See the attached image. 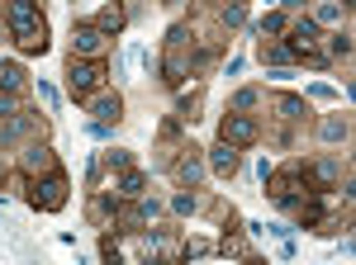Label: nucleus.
Returning a JSON list of instances; mask_svg holds the SVG:
<instances>
[{
  "mask_svg": "<svg viewBox=\"0 0 356 265\" xmlns=\"http://www.w3.org/2000/svg\"><path fill=\"white\" fill-rule=\"evenodd\" d=\"M204 166H209L214 176H223V180H228V176H238V166H243V157H238V147H228V142H219V147L209 152V161H204Z\"/></svg>",
  "mask_w": 356,
  "mask_h": 265,
  "instance_id": "13",
  "label": "nucleus"
},
{
  "mask_svg": "<svg viewBox=\"0 0 356 265\" xmlns=\"http://www.w3.org/2000/svg\"><path fill=\"white\" fill-rule=\"evenodd\" d=\"M166 5H181V0H166Z\"/></svg>",
  "mask_w": 356,
  "mask_h": 265,
  "instance_id": "36",
  "label": "nucleus"
},
{
  "mask_svg": "<svg viewBox=\"0 0 356 265\" xmlns=\"http://www.w3.org/2000/svg\"><path fill=\"white\" fill-rule=\"evenodd\" d=\"M285 28H290V19H285V15H280V10H266V15H261V19H257V24H252V33H261V38H266V33H271V38H280V33H285Z\"/></svg>",
  "mask_w": 356,
  "mask_h": 265,
  "instance_id": "19",
  "label": "nucleus"
},
{
  "mask_svg": "<svg viewBox=\"0 0 356 265\" xmlns=\"http://www.w3.org/2000/svg\"><path fill=\"white\" fill-rule=\"evenodd\" d=\"M62 204H67V176H62V171H43V176L29 185V209L57 213Z\"/></svg>",
  "mask_w": 356,
  "mask_h": 265,
  "instance_id": "2",
  "label": "nucleus"
},
{
  "mask_svg": "<svg viewBox=\"0 0 356 265\" xmlns=\"http://www.w3.org/2000/svg\"><path fill=\"white\" fill-rule=\"evenodd\" d=\"M105 53V33L95 24H72V57H100Z\"/></svg>",
  "mask_w": 356,
  "mask_h": 265,
  "instance_id": "7",
  "label": "nucleus"
},
{
  "mask_svg": "<svg viewBox=\"0 0 356 265\" xmlns=\"http://www.w3.org/2000/svg\"><path fill=\"white\" fill-rule=\"evenodd\" d=\"M19 166H24V176H43V171H57V157L48 142H29L19 152Z\"/></svg>",
  "mask_w": 356,
  "mask_h": 265,
  "instance_id": "9",
  "label": "nucleus"
},
{
  "mask_svg": "<svg viewBox=\"0 0 356 265\" xmlns=\"http://www.w3.org/2000/svg\"><path fill=\"white\" fill-rule=\"evenodd\" d=\"M191 43V28L186 24H171V33H166V48H186Z\"/></svg>",
  "mask_w": 356,
  "mask_h": 265,
  "instance_id": "28",
  "label": "nucleus"
},
{
  "mask_svg": "<svg viewBox=\"0 0 356 265\" xmlns=\"http://www.w3.org/2000/svg\"><path fill=\"white\" fill-rule=\"evenodd\" d=\"M266 232H271V237H290L295 228H290V223H266Z\"/></svg>",
  "mask_w": 356,
  "mask_h": 265,
  "instance_id": "34",
  "label": "nucleus"
},
{
  "mask_svg": "<svg viewBox=\"0 0 356 265\" xmlns=\"http://www.w3.org/2000/svg\"><path fill=\"white\" fill-rule=\"evenodd\" d=\"M10 38H15V48H19L24 57H43L48 48H53V38H48V24H43V19L29 24V28H19V33H10Z\"/></svg>",
  "mask_w": 356,
  "mask_h": 265,
  "instance_id": "8",
  "label": "nucleus"
},
{
  "mask_svg": "<svg viewBox=\"0 0 356 265\" xmlns=\"http://www.w3.org/2000/svg\"><path fill=\"white\" fill-rule=\"evenodd\" d=\"M105 76H110V71L100 67V57H72V62H67V90H72L76 105H86V100L105 85Z\"/></svg>",
  "mask_w": 356,
  "mask_h": 265,
  "instance_id": "1",
  "label": "nucleus"
},
{
  "mask_svg": "<svg viewBox=\"0 0 356 265\" xmlns=\"http://www.w3.org/2000/svg\"><path fill=\"white\" fill-rule=\"evenodd\" d=\"M304 180H309L314 194H328V189H337V180H342V161L337 157H318L314 166H304Z\"/></svg>",
  "mask_w": 356,
  "mask_h": 265,
  "instance_id": "4",
  "label": "nucleus"
},
{
  "mask_svg": "<svg viewBox=\"0 0 356 265\" xmlns=\"http://www.w3.org/2000/svg\"><path fill=\"white\" fill-rule=\"evenodd\" d=\"M86 114L95 119V123H119L124 119V100H119V90H95L90 100H86Z\"/></svg>",
  "mask_w": 356,
  "mask_h": 265,
  "instance_id": "6",
  "label": "nucleus"
},
{
  "mask_svg": "<svg viewBox=\"0 0 356 265\" xmlns=\"http://www.w3.org/2000/svg\"><path fill=\"white\" fill-rule=\"evenodd\" d=\"M24 85H29V71L19 62H0V90L5 95H24Z\"/></svg>",
  "mask_w": 356,
  "mask_h": 265,
  "instance_id": "15",
  "label": "nucleus"
},
{
  "mask_svg": "<svg viewBox=\"0 0 356 265\" xmlns=\"http://www.w3.org/2000/svg\"><path fill=\"white\" fill-rule=\"evenodd\" d=\"M86 128H90V137H95V142H110V137H114V128H110V123H95V119H90Z\"/></svg>",
  "mask_w": 356,
  "mask_h": 265,
  "instance_id": "33",
  "label": "nucleus"
},
{
  "mask_svg": "<svg viewBox=\"0 0 356 265\" xmlns=\"http://www.w3.org/2000/svg\"><path fill=\"white\" fill-rule=\"evenodd\" d=\"M95 28H100L105 38H119V28H124V10H119V5H105V10L95 15Z\"/></svg>",
  "mask_w": 356,
  "mask_h": 265,
  "instance_id": "18",
  "label": "nucleus"
},
{
  "mask_svg": "<svg viewBox=\"0 0 356 265\" xmlns=\"http://www.w3.org/2000/svg\"><path fill=\"white\" fill-rule=\"evenodd\" d=\"M138 213H143L147 223H157V218H162V199H143V204H138Z\"/></svg>",
  "mask_w": 356,
  "mask_h": 265,
  "instance_id": "29",
  "label": "nucleus"
},
{
  "mask_svg": "<svg viewBox=\"0 0 356 265\" xmlns=\"http://www.w3.org/2000/svg\"><path fill=\"white\" fill-rule=\"evenodd\" d=\"M209 251H214L209 241H186V246H181V256H186V261H191V256H209Z\"/></svg>",
  "mask_w": 356,
  "mask_h": 265,
  "instance_id": "31",
  "label": "nucleus"
},
{
  "mask_svg": "<svg viewBox=\"0 0 356 265\" xmlns=\"http://www.w3.org/2000/svg\"><path fill=\"white\" fill-rule=\"evenodd\" d=\"M257 137H261V123H257L252 114H238V109H228V119L219 123V142H228V147H238V152H243V147H252Z\"/></svg>",
  "mask_w": 356,
  "mask_h": 265,
  "instance_id": "3",
  "label": "nucleus"
},
{
  "mask_svg": "<svg viewBox=\"0 0 356 265\" xmlns=\"http://www.w3.org/2000/svg\"><path fill=\"white\" fill-rule=\"evenodd\" d=\"M352 15V5H342V0H323L318 10H314V24H342Z\"/></svg>",
  "mask_w": 356,
  "mask_h": 265,
  "instance_id": "17",
  "label": "nucleus"
},
{
  "mask_svg": "<svg viewBox=\"0 0 356 265\" xmlns=\"http://www.w3.org/2000/svg\"><path fill=\"white\" fill-rule=\"evenodd\" d=\"M38 128V119L33 114H10V119H0V147H10V142H19L24 132Z\"/></svg>",
  "mask_w": 356,
  "mask_h": 265,
  "instance_id": "14",
  "label": "nucleus"
},
{
  "mask_svg": "<svg viewBox=\"0 0 356 265\" xmlns=\"http://www.w3.org/2000/svg\"><path fill=\"white\" fill-rule=\"evenodd\" d=\"M105 161H110V171H129V166H134V152H129V147H110Z\"/></svg>",
  "mask_w": 356,
  "mask_h": 265,
  "instance_id": "26",
  "label": "nucleus"
},
{
  "mask_svg": "<svg viewBox=\"0 0 356 265\" xmlns=\"http://www.w3.org/2000/svg\"><path fill=\"white\" fill-rule=\"evenodd\" d=\"M124 251H119V241L114 237H100V261H119Z\"/></svg>",
  "mask_w": 356,
  "mask_h": 265,
  "instance_id": "30",
  "label": "nucleus"
},
{
  "mask_svg": "<svg viewBox=\"0 0 356 265\" xmlns=\"http://www.w3.org/2000/svg\"><path fill=\"white\" fill-rule=\"evenodd\" d=\"M328 57H352V33H347V28L328 33Z\"/></svg>",
  "mask_w": 356,
  "mask_h": 265,
  "instance_id": "24",
  "label": "nucleus"
},
{
  "mask_svg": "<svg viewBox=\"0 0 356 265\" xmlns=\"http://www.w3.org/2000/svg\"><path fill=\"white\" fill-rule=\"evenodd\" d=\"M261 100H266V95H261L257 85H247V90H238V95L228 100V109H238V114H252V109L261 105Z\"/></svg>",
  "mask_w": 356,
  "mask_h": 265,
  "instance_id": "22",
  "label": "nucleus"
},
{
  "mask_svg": "<svg viewBox=\"0 0 356 265\" xmlns=\"http://www.w3.org/2000/svg\"><path fill=\"white\" fill-rule=\"evenodd\" d=\"M143 189H147V176H143V171H134V166L119 171V180H114V194H119V199H138Z\"/></svg>",
  "mask_w": 356,
  "mask_h": 265,
  "instance_id": "16",
  "label": "nucleus"
},
{
  "mask_svg": "<svg viewBox=\"0 0 356 265\" xmlns=\"http://www.w3.org/2000/svg\"><path fill=\"white\" fill-rule=\"evenodd\" d=\"M176 185L181 189H195L204 176H209V166H204V157H200V147H181V157H176Z\"/></svg>",
  "mask_w": 356,
  "mask_h": 265,
  "instance_id": "5",
  "label": "nucleus"
},
{
  "mask_svg": "<svg viewBox=\"0 0 356 265\" xmlns=\"http://www.w3.org/2000/svg\"><path fill=\"white\" fill-rule=\"evenodd\" d=\"M347 137H352V119H347V114H323V119H318V142L342 147Z\"/></svg>",
  "mask_w": 356,
  "mask_h": 265,
  "instance_id": "11",
  "label": "nucleus"
},
{
  "mask_svg": "<svg viewBox=\"0 0 356 265\" xmlns=\"http://www.w3.org/2000/svg\"><path fill=\"white\" fill-rule=\"evenodd\" d=\"M10 114H19V95H5L0 90V119H10Z\"/></svg>",
  "mask_w": 356,
  "mask_h": 265,
  "instance_id": "32",
  "label": "nucleus"
},
{
  "mask_svg": "<svg viewBox=\"0 0 356 265\" xmlns=\"http://www.w3.org/2000/svg\"><path fill=\"white\" fill-rule=\"evenodd\" d=\"M0 180H5V166H0Z\"/></svg>",
  "mask_w": 356,
  "mask_h": 265,
  "instance_id": "35",
  "label": "nucleus"
},
{
  "mask_svg": "<svg viewBox=\"0 0 356 265\" xmlns=\"http://www.w3.org/2000/svg\"><path fill=\"white\" fill-rule=\"evenodd\" d=\"M275 109H280V119H285V123H300L304 114H309V105H304L300 95H275Z\"/></svg>",
  "mask_w": 356,
  "mask_h": 265,
  "instance_id": "21",
  "label": "nucleus"
},
{
  "mask_svg": "<svg viewBox=\"0 0 356 265\" xmlns=\"http://www.w3.org/2000/svg\"><path fill=\"white\" fill-rule=\"evenodd\" d=\"M223 24H228V28H243V24H247V0H233V5H223Z\"/></svg>",
  "mask_w": 356,
  "mask_h": 265,
  "instance_id": "25",
  "label": "nucleus"
},
{
  "mask_svg": "<svg viewBox=\"0 0 356 265\" xmlns=\"http://www.w3.org/2000/svg\"><path fill=\"white\" fill-rule=\"evenodd\" d=\"M261 62H266V67H285V62H295V53H290V48H285V38H271V43H261Z\"/></svg>",
  "mask_w": 356,
  "mask_h": 265,
  "instance_id": "20",
  "label": "nucleus"
},
{
  "mask_svg": "<svg viewBox=\"0 0 356 265\" xmlns=\"http://www.w3.org/2000/svg\"><path fill=\"white\" fill-rule=\"evenodd\" d=\"M157 76H162L171 90H181L186 76H191V57L181 53V48H171V57H162V71H157Z\"/></svg>",
  "mask_w": 356,
  "mask_h": 265,
  "instance_id": "12",
  "label": "nucleus"
},
{
  "mask_svg": "<svg viewBox=\"0 0 356 265\" xmlns=\"http://www.w3.org/2000/svg\"><path fill=\"white\" fill-rule=\"evenodd\" d=\"M195 209H200V199H195L191 189H176V194H171V213H176V218H191Z\"/></svg>",
  "mask_w": 356,
  "mask_h": 265,
  "instance_id": "23",
  "label": "nucleus"
},
{
  "mask_svg": "<svg viewBox=\"0 0 356 265\" xmlns=\"http://www.w3.org/2000/svg\"><path fill=\"white\" fill-rule=\"evenodd\" d=\"M38 19H43L38 0H5V24H10V33H19V28L38 24Z\"/></svg>",
  "mask_w": 356,
  "mask_h": 265,
  "instance_id": "10",
  "label": "nucleus"
},
{
  "mask_svg": "<svg viewBox=\"0 0 356 265\" xmlns=\"http://www.w3.org/2000/svg\"><path fill=\"white\" fill-rule=\"evenodd\" d=\"M219 251H223V256H252V251H247V241L233 237V228H228V237L219 241Z\"/></svg>",
  "mask_w": 356,
  "mask_h": 265,
  "instance_id": "27",
  "label": "nucleus"
}]
</instances>
